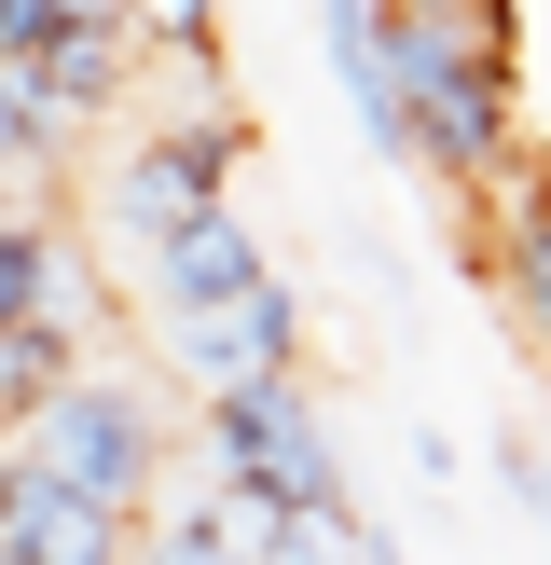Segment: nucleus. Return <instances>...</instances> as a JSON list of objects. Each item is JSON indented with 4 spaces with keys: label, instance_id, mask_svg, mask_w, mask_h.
<instances>
[{
    "label": "nucleus",
    "instance_id": "nucleus-1",
    "mask_svg": "<svg viewBox=\"0 0 551 565\" xmlns=\"http://www.w3.org/2000/svg\"><path fill=\"white\" fill-rule=\"evenodd\" d=\"M14 469H42L55 497H97V511L152 524V497H165V401L138 373H69L42 414H28Z\"/></svg>",
    "mask_w": 551,
    "mask_h": 565
},
{
    "label": "nucleus",
    "instance_id": "nucleus-2",
    "mask_svg": "<svg viewBox=\"0 0 551 565\" xmlns=\"http://www.w3.org/2000/svg\"><path fill=\"white\" fill-rule=\"evenodd\" d=\"M235 166H248V110L207 83L180 125H138V152L110 166V235L152 263L165 235H193V221H220V207H235Z\"/></svg>",
    "mask_w": 551,
    "mask_h": 565
},
{
    "label": "nucleus",
    "instance_id": "nucleus-3",
    "mask_svg": "<svg viewBox=\"0 0 551 565\" xmlns=\"http://www.w3.org/2000/svg\"><path fill=\"white\" fill-rule=\"evenodd\" d=\"M207 456H220V497H262V511H317V497H345L303 373H290V386H235V401H207Z\"/></svg>",
    "mask_w": 551,
    "mask_h": 565
},
{
    "label": "nucleus",
    "instance_id": "nucleus-4",
    "mask_svg": "<svg viewBox=\"0 0 551 565\" xmlns=\"http://www.w3.org/2000/svg\"><path fill=\"white\" fill-rule=\"evenodd\" d=\"M303 359V290L290 276H262V290L207 303V318H165V373L193 386V401H235V386H290Z\"/></svg>",
    "mask_w": 551,
    "mask_h": 565
},
{
    "label": "nucleus",
    "instance_id": "nucleus-5",
    "mask_svg": "<svg viewBox=\"0 0 551 565\" xmlns=\"http://www.w3.org/2000/svg\"><path fill=\"white\" fill-rule=\"evenodd\" d=\"M0 331H69V345L97 331V263L42 207H0Z\"/></svg>",
    "mask_w": 551,
    "mask_h": 565
},
{
    "label": "nucleus",
    "instance_id": "nucleus-6",
    "mask_svg": "<svg viewBox=\"0 0 551 565\" xmlns=\"http://www.w3.org/2000/svg\"><path fill=\"white\" fill-rule=\"evenodd\" d=\"M0 565H138V524L97 511V497H55L42 469H14V497H0Z\"/></svg>",
    "mask_w": 551,
    "mask_h": 565
},
{
    "label": "nucleus",
    "instance_id": "nucleus-7",
    "mask_svg": "<svg viewBox=\"0 0 551 565\" xmlns=\"http://www.w3.org/2000/svg\"><path fill=\"white\" fill-rule=\"evenodd\" d=\"M138 276H152V303H165V318H207V303H235V290H262V235H248V221L235 207H220V221H193V235H165L152 248V263H138Z\"/></svg>",
    "mask_w": 551,
    "mask_h": 565
},
{
    "label": "nucleus",
    "instance_id": "nucleus-8",
    "mask_svg": "<svg viewBox=\"0 0 551 565\" xmlns=\"http://www.w3.org/2000/svg\"><path fill=\"white\" fill-rule=\"evenodd\" d=\"M468 263L496 276V303H510V331H523V345L551 359V193H523V207H510V235H483Z\"/></svg>",
    "mask_w": 551,
    "mask_h": 565
},
{
    "label": "nucleus",
    "instance_id": "nucleus-9",
    "mask_svg": "<svg viewBox=\"0 0 551 565\" xmlns=\"http://www.w3.org/2000/svg\"><path fill=\"white\" fill-rule=\"evenodd\" d=\"M55 152H69V125H55L42 70H14V55H0V180H55Z\"/></svg>",
    "mask_w": 551,
    "mask_h": 565
},
{
    "label": "nucleus",
    "instance_id": "nucleus-10",
    "mask_svg": "<svg viewBox=\"0 0 551 565\" xmlns=\"http://www.w3.org/2000/svg\"><path fill=\"white\" fill-rule=\"evenodd\" d=\"M138 565H235V539L207 524V497H180V511L138 524Z\"/></svg>",
    "mask_w": 551,
    "mask_h": 565
},
{
    "label": "nucleus",
    "instance_id": "nucleus-11",
    "mask_svg": "<svg viewBox=\"0 0 551 565\" xmlns=\"http://www.w3.org/2000/svg\"><path fill=\"white\" fill-rule=\"evenodd\" d=\"M125 28L152 55H220V0H125Z\"/></svg>",
    "mask_w": 551,
    "mask_h": 565
},
{
    "label": "nucleus",
    "instance_id": "nucleus-12",
    "mask_svg": "<svg viewBox=\"0 0 551 565\" xmlns=\"http://www.w3.org/2000/svg\"><path fill=\"white\" fill-rule=\"evenodd\" d=\"M496 483H510L523 511H538V539H551V456H538V441H496Z\"/></svg>",
    "mask_w": 551,
    "mask_h": 565
},
{
    "label": "nucleus",
    "instance_id": "nucleus-13",
    "mask_svg": "<svg viewBox=\"0 0 551 565\" xmlns=\"http://www.w3.org/2000/svg\"><path fill=\"white\" fill-rule=\"evenodd\" d=\"M372 14H428V28H496V0H372Z\"/></svg>",
    "mask_w": 551,
    "mask_h": 565
}]
</instances>
